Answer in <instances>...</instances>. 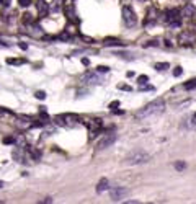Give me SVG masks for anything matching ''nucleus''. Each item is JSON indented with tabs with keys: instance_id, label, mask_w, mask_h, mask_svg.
<instances>
[{
	"instance_id": "ddd939ff",
	"label": "nucleus",
	"mask_w": 196,
	"mask_h": 204,
	"mask_svg": "<svg viewBox=\"0 0 196 204\" xmlns=\"http://www.w3.org/2000/svg\"><path fill=\"white\" fill-rule=\"evenodd\" d=\"M155 18H157V10L155 8H151L147 12V16H146V20H144V25H149V21H151V25H154V21H155Z\"/></svg>"
},
{
	"instance_id": "412c9836",
	"label": "nucleus",
	"mask_w": 196,
	"mask_h": 204,
	"mask_svg": "<svg viewBox=\"0 0 196 204\" xmlns=\"http://www.w3.org/2000/svg\"><path fill=\"white\" fill-rule=\"evenodd\" d=\"M57 39H62V41H72V36L69 35V31H64V33H61V35L57 36Z\"/></svg>"
},
{
	"instance_id": "f03ea898",
	"label": "nucleus",
	"mask_w": 196,
	"mask_h": 204,
	"mask_svg": "<svg viewBox=\"0 0 196 204\" xmlns=\"http://www.w3.org/2000/svg\"><path fill=\"white\" fill-rule=\"evenodd\" d=\"M151 160V155L146 154L142 150H137V152H132L128 157L124 158V163L126 165H141V163H147Z\"/></svg>"
},
{
	"instance_id": "58836bf2",
	"label": "nucleus",
	"mask_w": 196,
	"mask_h": 204,
	"mask_svg": "<svg viewBox=\"0 0 196 204\" xmlns=\"http://www.w3.org/2000/svg\"><path fill=\"white\" fill-rule=\"evenodd\" d=\"M0 48H8V44H5V43L0 41Z\"/></svg>"
},
{
	"instance_id": "f704fd0d",
	"label": "nucleus",
	"mask_w": 196,
	"mask_h": 204,
	"mask_svg": "<svg viewBox=\"0 0 196 204\" xmlns=\"http://www.w3.org/2000/svg\"><path fill=\"white\" fill-rule=\"evenodd\" d=\"M82 64H83V65H88V64H90V60H88L87 57H82Z\"/></svg>"
},
{
	"instance_id": "423d86ee",
	"label": "nucleus",
	"mask_w": 196,
	"mask_h": 204,
	"mask_svg": "<svg viewBox=\"0 0 196 204\" xmlns=\"http://www.w3.org/2000/svg\"><path fill=\"white\" fill-rule=\"evenodd\" d=\"M114 142H116V134H105L103 137L98 140V144H96V150H105L108 149V147H111Z\"/></svg>"
},
{
	"instance_id": "dca6fc26",
	"label": "nucleus",
	"mask_w": 196,
	"mask_h": 204,
	"mask_svg": "<svg viewBox=\"0 0 196 204\" xmlns=\"http://www.w3.org/2000/svg\"><path fill=\"white\" fill-rule=\"evenodd\" d=\"M28 152H30V155L34 158V160H39L41 158V152L38 149H34V147H28Z\"/></svg>"
},
{
	"instance_id": "4468645a",
	"label": "nucleus",
	"mask_w": 196,
	"mask_h": 204,
	"mask_svg": "<svg viewBox=\"0 0 196 204\" xmlns=\"http://www.w3.org/2000/svg\"><path fill=\"white\" fill-rule=\"evenodd\" d=\"M109 188V181L106 178H101L100 181H98V185H96V193H103V191H106Z\"/></svg>"
},
{
	"instance_id": "39448f33",
	"label": "nucleus",
	"mask_w": 196,
	"mask_h": 204,
	"mask_svg": "<svg viewBox=\"0 0 196 204\" xmlns=\"http://www.w3.org/2000/svg\"><path fill=\"white\" fill-rule=\"evenodd\" d=\"M121 13H123V21H124V25H126V26H129V28L136 26V23H137V16H136L134 10H132L131 7L124 5L123 10H121Z\"/></svg>"
},
{
	"instance_id": "a211bd4d",
	"label": "nucleus",
	"mask_w": 196,
	"mask_h": 204,
	"mask_svg": "<svg viewBox=\"0 0 196 204\" xmlns=\"http://www.w3.org/2000/svg\"><path fill=\"white\" fill-rule=\"evenodd\" d=\"M25 59H7V64H10V65H21V64H25Z\"/></svg>"
},
{
	"instance_id": "72a5a7b5",
	"label": "nucleus",
	"mask_w": 196,
	"mask_h": 204,
	"mask_svg": "<svg viewBox=\"0 0 196 204\" xmlns=\"http://www.w3.org/2000/svg\"><path fill=\"white\" fill-rule=\"evenodd\" d=\"M82 39H83V41H87V43H93V39L88 38V36H82Z\"/></svg>"
},
{
	"instance_id": "a878e982",
	"label": "nucleus",
	"mask_w": 196,
	"mask_h": 204,
	"mask_svg": "<svg viewBox=\"0 0 196 204\" xmlns=\"http://www.w3.org/2000/svg\"><path fill=\"white\" fill-rule=\"evenodd\" d=\"M109 70V67H106V65H98L96 67V72H100V73H106Z\"/></svg>"
},
{
	"instance_id": "c85d7f7f",
	"label": "nucleus",
	"mask_w": 196,
	"mask_h": 204,
	"mask_svg": "<svg viewBox=\"0 0 196 204\" xmlns=\"http://www.w3.org/2000/svg\"><path fill=\"white\" fill-rule=\"evenodd\" d=\"M34 96H36L38 100H46V93H44V92H41V90H39V92H36V93H34Z\"/></svg>"
},
{
	"instance_id": "9b49d317",
	"label": "nucleus",
	"mask_w": 196,
	"mask_h": 204,
	"mask_svg": "<svg viewBox=\"0 0 196 204\" xmlns=\"http://www.w3.org/2000/svg\"><path fill=\"white\" fill-rule=\"evenodd\" d=\"M181 16H185V18H194L196 16V8L193 7V5H186V7L181 10Z\"/></svg>"
},
{
	"instance_id": "473e14b6",
	"label": "nucleus",
	"mask_w": 196,
	"mask_h": 204,
	"mask_svg": "<svg viewBox=\"0 0 196 204\" xmlns=\"http://www.w3.org/2000/svg\"><path fill=\"white\" fill-rule=\"evenodd\" d=\"M18 48L23 49V51H26V49H28V44H26V43H23V41H20V43H18Z\"/></svg>"
},
{
	"instance_id": "7c9ffc66",
	"label": "nucleus",
	"mask_w": 196,
	"mask_h": 204,
	"mask_svg": "<svg viewBox=\"0 0 196 204\" xmlns=\"http://www.w3.org/2000/svg\"><path fill=\"white\" fill-rule=\"evenodd\" d=\"M118 88H119V90H126V92H131V90H132L129 85H124V83H119V85H118Z\"/></svg>"
},
{
	"instance_id": "393cba45",
	"label": "nucleus",
	"mask_w": 196,
	"mask_h": 204,
	"mask_svg": "<svg viewBox=\"0 0 196 204\" xmlns=\"http://www.w3.org/2000/svg\"><path fill=\"white\" fill-rule=\"evenodd\" d=\"M23 21H25V23H33V15L31 13H25L23 15Z\"/></svg>"
},
{
	"instance_id": "5701e85b",
	"label": "nucleus",
	"mask_w": 196,
	"mask_h": 204,
	"mask_svg": "<svg viewBox=\"0 0 196 204\" xmlns=\"http://www.w3.org/2000/svg\"><path fill=\"white\" fill-rule=\"evenodd\" d=\"M147 82H149L147 75H139V77H137V83H139V85H146Z\"/></svg>"
},
{
	"instance_id": "c9c22d12",
	"label": "nucleus",
	"mask_w": 196,
	"mask_h": 204,
	"mask_svg": "<svg viewBox=\"0 0 196 204\" xmlns=\"http://www.w3.org/2000/svg\"><path fill=\"white\" fill-rule=\"evenodd\" d=\"M39 202H53V199H51V198H44V199L39 201Z\"/></svg>"
},
{
	"instance_id": "ea45409f",
	"label": "nucleus",
	"mask_w": 196,
	"mask_h": 204,
	"mask_svg": "<svg viewBox=\"0 0 196 204\" xmlns=\"http://www.w3.org/2000/svg\"><path fill=\"white\" fill-rule=\"evenodd\" d=\"M3 186H5V183H3L2 180H0V188H3Z\"/></svg>"
},
{
	"instance_id": "20e7f679",
	"label": "nucleus",
	"mask_w": 196,
	"mask_h": 204,
	"mask_svg": "<svg viewBox=\"0 0 196 204\" xmlns=\"http://www.w3.org/2000/svg\"><path fill=\"white\" fill-rule=\"evenodd\" d=\"M79 121H80L79 116L77 114H70V113H66V114H61V116L54 118V123L59 124V126H77Z\"/></svg>"
},
{
	"instance_id": "4c0bfd02",
	"label": "nucleus",
	"mask_w": 196,
	"mask_h": 204,
	"mask_svg": "<svg viewBox=\"0 0 196 204\" xmlns=\"http://www.w3.org/2000/svg\"><path fill=\"white\" fill-rule=\"evenodd\" d=\"M124 204H137V201H124Z\"/></svg>"
},
{
	"instance_id": "6ab92c4d",
	"label": "nucleus",
	"mask_w": 196,
	"mask_h": 204,
	"mask_svg": "<svg viewBox=\"0 0 196 204\" xmlns=\"http://www.w3.org/2000/svg\"><path fill=\"white\" fill-rule=\"evenodd\" d=\"M168 62H157V64H155V69H157L159 72H162V70H167L168 69Z\"/></svg>"
},
{
	"instance_id": "1a4fd4ad",
	"label": "nucleus",
	"mask_w": 196,
	"mask_h": 204,
	"mask_svg": "<svg viewBox=\"0 0 196 204\" xmlns=\"http://www.w3.org/2000/svg\"><path fill=\"white\" fill-rule=\"evenodd\" d=\"M82 82L83 83H87V85H95V83H98L100 82V78H98V75L96 73H85V75L82 77Z\"/></svg>"
},
{
	"instance_id": "7ed1b4c3",
	"label": "nucleus",
	"mask_w": 196,
	"mask_h": 204,
	"mask_svg": "<svg viewBox=\"0 0 196 204\" xmlns=\"http://www.w3.org/2000/svg\"><path fill=\"white\" fill-rule=\"evenodd\" d=\"M180 16H181L180 10L168 8V10H165V13H164V21H167L172 28H178L180 26Z\"/></svg>"
},
{
	"instance_id": "a19ab883",
	"label": "nucleus",
	"mask_w": 196,
	"mask_h": 204,
	"mask_svg": "<svg viewBox=\"0 0 196 204\" xmlns=\"http://www.w3.org/2000/svg\"><path fill=\"white\" fill-rule=\"evenodd\" d=\"M193 121L196 123V113H194V114H193Z\"/></svg>"
},
{
	"instance_id": "b1692460",
	"label": "nucleus",
	"mask_w": 196,
	"mask_h": 204,
	"mask_svg": "<svg viewBox=\"0 0 196 204\" xmlns=\"http://www.w3.org/2000/svg\"><path fill=\"white\" fill-rule=\"evenodd\" d=\"M33 2H31V0H18V5H20V7H23V8H26V7H30V5H31Z\"/></svg>"
},
{
	"instance_id": "2f4dec72",
	"label": "nucleus",
	"mask_w": 196,
	"mask_h": 204,
	"mask_svg": "<svg viewBox=\"0 0 196 204\" xmlns=\"http://www.w3.org/2000/svg\"><path fill=\"white\" fill-rule=\"evenodd\" d=\"M2 142H3L5 145H7V144H13V142H15V139H13V137H3Z\"/></svg>"
},
{
	"instance_id": "f3484780",
	"label": "nucleus",
	"mask_w": 196,
	"mask_h": 204,
	"mask_svg": "<svg viewBox=\"0 0 196 204\" xmlns=\"http://www.w3.org/2000/svg\"><path fill=\"white\" fill-rule=\"evenodd\" d=\"M175 170L177 172H183V170L186 168V162H183V160H178V162H175Z\"/></svg>"
},
{
	"instance_id": "aec40b11",
	"label": "nucleus",
	"mask_w": 196,
	"mask_h": 204,
	"mask_svg": "<svg viewBox=\"0 0 196 204\" xmlns=\"http://www.w3.org/2000/svg\"><path fill=\"white\" fill-rule=\"evenodd\" d=\"M159 48L160 46V44H159V41H157V39H149V41L147 43H144V48Z\"/></svg>"
},
{
	"instance_id": "37998d69",
	"label": "nucleus",
	"mask_w": 196,
	"mask_h": 204,
	"mask_svg": "<svg viewBox=\"0 0 196 204\" xmlns=\"http://www.w3.org/2000/svg\"><path fill=\"white\" fill-rule=\"evenodd\" d=\"M0 204H3V201H0Z\"/></svg>"
},
{
	"instance_id": "cd10ccee",
	"label": "nucleus",
	"mask_w": 196,
	"mask_h": 204,
	"mask_svg": "<svg viewBox=\"0 0 196 204\" xmlns=\"http://www.w3.org/2000/svg\"><path fill=\"white\" fill-rule=\"evenodd\" d=\"M181 73H183V69H181L180 65H178V67H175V69H173V75H175V77H180Z\"/></svg>"
},
{
	"instance_id": "6e6552de",
	"label": "nucleus",
	"mask_w": 196,
	"mask_h": 204,
	"mask_svg": "<svg viewBox=\"0 0 196 204\" xmlns=\"http://www.w3.org/2000/svg\"><path fill=\"white\" fill-rule=\"evenodd\" d=\"M64 13L69 20L75 21V23H79V18H77V13H75V8H74L72 3H66L64 5Z\"/></svg>"
},
{
	"instance_id": "9d476101",
	"label": "nucleus",
	"mask_w": 196,
	"mask_h": 204,
	"mask_svg": "<svg viewBox=\"0 0 196 204\" xmlns=\"http://www.w3.org/2000/svg\"><path fill=\"white\" fill-rule=\"evenodd\" d=\"M36 8H38V13L41 16H46L49 12V7H48V3H46L44 0H36Z\"/></svg>"
},
{
	"instance_id": "bb28decb",
	"label": "nucleus",
	"mask_w": 196,
	"mask_h": 204,
	"mask_svg": "<svg viewBox=\"0 0 196 204\" xmlns=\"http://www.w3.org/2000/svg\"><path fill=\"white\" fill-rule=\"evenodd\" d=\"M13 157H15L18 162H25V160H23V154H21V152H18V150L13 152Z\"/></svg>"
},
{
	"instance_id": "0eeeda50",
	"label": "nucleus",
	"mask_w": 196,
	"mask_h": 204,
	"mask_svg": "<svg viewBox=\"0 0 196 204\" xmlns=\"http://www.w3.org/2000/svg\"><path fill=\"white\" fill-rule=\"evenodd\" d=\"M126 194H128V189H126L124 186H116V188H113L111 191H109L111 201H121V199H124Z\"/></svg>"
},
{
	"instance_id": "2eb2a0df",
	"label": "nucleus",
	"mask_w": 196,
	"mask_h": 204,
	"mask_svg": "<svg viewBox=\"0 0 196 204\" xmlns=\"http://www.w3.org/2000/svg\"><path fill=\"white\" fill-rule=\"evenodd\" d=\"M87 126L90 127V131H98V127L101 126V119H90L87 121Z\"/></svg>"
},
{
	"instance_id": "4be33fe9",
	"label": "nucleus",
	"mask_w": 196,
	"mask_h": 204,
	"mask_svg": "<svg viewBox=\"0 0 196 204\" xmlns=\"http://www.w3.org/2000/svg\"><path fill=\"white\" fill-rule=\"evenodd\" d=\"M185 88H186V90H193V88H196V78H193V80L186 82V83H185Z\"/></svg>"
},
{
	"instance_id": "c756f323",
	"label": "nucleus",
	"mask_w": 196,
	"mask_h": 204,
	"mask_svg": "<svg viewBox=\"0 0 196 204\" xmlns=\"http://www.w3.org/2000/svg\"><path fill=\"white\" fill-rule=\"evenodd\" d=\"M118 106H119V101H111V103H109V106H108V108L111 110V111H114V110L118 108Z\"/></svg>"
},
{
	"instance_id": "79ce46f5",
	"label": "nucleus",
	"mask_w": 196,
	"mask_h": 204,
	"mask_svg": "<svg viewBox=\"0 0 196 204\" xmlns=\"http://www.w3.org/2000/svg\"><path fill=\"white\" fill-rule=\"evenodd\" d=\"M137 2H147V0H137Z\"/></svg>"
},
{
	"instance_id": "e433bc0d",
	"label": "nucleus",
	"mask_w": 196,
	"mask_h": 204,
	"mask_svg": "<svg viewBox=\"0 0 196 204\" xmlns=\"http://www.w3.org/2000/svg\"><path fill=\"white\" fill-rule=\"evenodd\" d=\"M10 0H0V5H8Z\"/></svg>"
},
{
	"instance_id": "f257e3e1",
	"label": "nucleus",
	"mask_w": 196,
	"mask_h": 204,
	"mask_svg": "<svg viewBox=\"0 0 196 204\" xmlns=\"http://www.w3.org/2000/svg\"><path fill=\"white\" fill-rule=\"evenodd\" d=\"M165 110V100L164 98H155L154 101H151L149 105H146L144 108H141L137 111L136 118L137 119H144V118H151L155 114H160Z\"/></svg>"
},
{
	"instance_id": "f8f14e48",
	"label": "nucleus",
	"mask_w": 196,
	"mask_h": 204,
	"mask_svg": "<svg viewBox=\"0 0 196 204\" xmlns=\"http://www.w3.org/2000/svg\"><path fill=\"white\" fill-rule=\"evenodd\" d=\"M103 46H124V43L123 41H119L118 38H105V41H103Z\"/></svg>"
}]
</instances>
